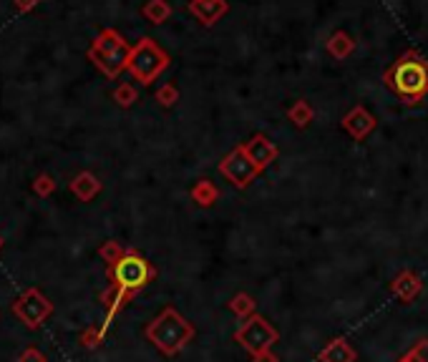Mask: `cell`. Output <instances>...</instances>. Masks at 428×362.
<instances>
[{
    "label": "cell",
    "instance_id": "obj_1",
    "mask_svg": "<svg viewBox=\"0 0 428 362\" xmlns=\"http://www.w3.org/2000/svg\"><path fill=\"white\" fill-rule=\"evenodd\" d=\"M194 335H197L194 324H191L187 317L179 315L174 307L161 310L152 322H149V327H146V340L166 357L179 355V352L194 340Z\"/></svg>",
    "mask_w": 428,
    "mask_h": 362
},
{
    "label": "cell",
    "instance_id": "obj_2",
    "mask_svg": "<svg viewBox=\"0 0 428 362\" xmlns=\"http://www.w3.org/2000/svg\"><path fill=\"white\" fill-rule=\"evenodd\" d=\"M386 83L403 101L415 104L428 93V63L415 51H409L390 66V71L386 73Z\"/></svg>",
    "mask_w": 428,
    "mask_h": 362
},
{
    "label": "cell",
    "instance_id": "obj_3",
    "mask_svg": "<svg viewBox=\"0 0 428 362\" xmlns=\"http://www.w3.org/2000/svg\"><path fill=\"white\" fill-rule=\"evenodd\" d=\"M154 277H157V270L152 267V262H146L136 252H126L124 257L111 267V282L121 290L132 292V295L146 287Z\"/></svg>",
    "mask_w": 428,
    "mask_h": 362
},
{
    "label": "cell",
    "instance_id": "obj_4",
    "mask_svg": "<svg viewBox=\"0 0 428 362\" xmlns=\"http://www.w3.org/2000/svg\"><path fill=\"white\" fill-rule=\"evenodd\" d=\"M280 340V332L275 329V324L262 315H252L250 320H244L239 324V329L235 332V343H239V347L247 349L252 357L260 352L272 349V345Z\"/></svg>",
    "mask_w": 428,
    "mask_h": 362
},
{
    "label": "cell",
    "instance_id": "obj_5",
    "mask_svg": "<svg viewBox=\"0 0 428 362\" xmlns=\"http://www.w3.org/2000/svg\"><path fill=\"white\" fill-rule=\"evenodd\" d=\"M219 172L227 181L237 186V189H244V186L250 184L252 179L260 174L255 164L250 161V156L244 154V146H237L235 151H230L227 156L222 158V164H219Z\"/></svg>",
    "mask_w": 428,
    "mask_h": 362
},
{
    "label": "cell",
    "instance_id": "obj_6",
    "mask_svg": "<svg viewBox=\"0 0 428 362\" xmlns=\"http://www.w3.org/2000/svg\"><path fill=\"white\" fill-rule=\"evenodd\" d=\"M53 304L48 302L46 297H40L38 290H28L26 295L20 297L15 304V315L28 324V327H38L48 315H51Z\"/></svg>",
    "mask_w": 428,
    "mask_h": 362
},
{
    "label": "cell",
    "instance_id": "obj_7",
    "mask_svg": "<svg viewBox=\"0 0 428 362\" xmlns=\"http://www.w3.org/2000/svg\"><path fill=\"white\" fill-rule=\"evenodd\" d=\"M164 66H166V56L164 53H159L152 43H144V46L134 53V58H132V71L136 73V79H141L144 83H149Z\"/></svg>",
    "mask_w": 428,
    "mask_h": 362
},
{
    "label": "cell",
    "instance_id": "obj_8",
    "mask_svg": "<svg viewBox=\"0 0 428 362\" xmlns=\"http://www.w3.org/2000/svg\"><path fill=\"white\" fill-rule=\"evenodd\" d=\"M244 154L250 156V161L252 164L262 172V169H267V166L275 161V156H277V146L272 144L270 138L267 136H262V133H257V136H252L247 144H244Z\"/></svg>",
    "mask_w": 428,
    "mask_h": 362
},
{
    "label": "cell",
    "instance_id": "obj_9",
    "mask_svg": "<svg viewBox=\"0 0 428 362\" xmlns=\"http://www.w3.org/2000/svg\"><path fill=\"white\" fill-rule=\"evenodd\" d=\"M423 290V282H421V277L415 274V272L406 270L401 272V274L395 277L393 282H390V292H393L401 302H413L415 297L421 295Z\"/></svg>",
    "mask_w": 428,
    "mask_h": 362
},
{
    "label": "cell",
    "instance_id": "obj_10",
    "mask_svg": "<svg viewBox=\"0 0 428 362\" xmlns=\"http://www.w3.org/2000/svg\"><path fill=\"white\" fill-rule=\"evenodd\" d=\"M317 360L320 362H356L358 352L345 337H335L333 343L325 345V349L317 355Z\"/></svg>",
    "mask_w": 428,
    "mask_h": 362
},
{
    "label": "cell",
    "instance_id": "obj_11",
    "mask_svg": "<svg viewBox=\"0 0 428 362\" xmlns=\"http://www.w3.org/2000/svg\"><path fill=\"white\" fill-rule=\"evenodd\" d=\"M342 126H345V129H348V131L358 138V141H360V138H365V133L373 131L376 119H373V116H370L365 108H356V111H350L348 116H345Z\"/></svg>",
    "mask_w": 428,
    "mask_h": 362
},
{
    "label": "cell",
    "instance_id": "obj_12",
    "mask_svg": "<svg viewBox=\"0 0 428 362\" xmlns=\"http://www.w3.org/2000/svg\"><path fill=\"white\" fill-rule=\"evenodd\" d=\"M230 312L244 322V320H250L252 315H257V302L247 295V292H237V295L230 299Z\"/></svg>",
    "mask_w": 428,
    "mask_h": 362
},
{
    "label": "cell",
    "instance_id": "obj_13",
    "mask_svg": "<svg viewBox=\"0 0 428 362\" xmlns=\"http://www.w3.org/2000/svg\"><path fill=\"white\" fill-rule=\"evenodd\" d=\"M217 186L212 184V181H199L197 186H194V189H191V199H194V201H197L199 206H212L214 204V201H217Z\"/></svg>",
    "mask_w": 428,
    "mask_h": 362
},
{
    "label": "cell",
    "instance_id": "obj_14",
    "mask_svg": "<svg viewBox=\"0 0 428 362\" xmlns=\"http://www.w3.org/2000/svg\"><path fill=\"white\" fill-rule=\"evenodd\" d=\"M73 191H76V194H79L81 199H91L93 194L99 191V181H96V179L91 176V174H84V176H81L79 181L73 184Z\"/></svg>",
    "mask_w": 428,
    "mask_h": 362
},
{
    "label": "cell",
    "instance_id": "obj_15",
    "mask_svg": "<svg viewBox=\"0 0 428 362\" xmlns=\"http://www.w3.org/2000/svg\"><path fill=\"white\" fill-rule=\"evenodd\" d=\"M124 254H126V252L121 249V244H119V242H106L104 247H101V257H104L106 264H111V267H113L116 262H119V259L124 257Z\"/></svg>",
    "mask_w": 428,
    "mask_h": 362
},
{
    "label": "cell",
    "instance_id": "obj_16",
    "mask_svg": "<svg viewBox=\"0 0 428 362\" xmlns=\"http://www.w3.org/2000/svg\"><path fill=\"white\" fill-rule=\"evenodd\" d=\"M290 119L295 121L297 126H308L310 124V119H312V111H310L308 106L300 101V104H295L290 108Z\"/></svg>",
    "mask_w": 428,
    "mask_h": 362
},
{
    "label": "cell",
    "instance_id": "obj_17",
    "mask_svg": "<svg viewBox=\"0 0 428 362\" xmlns=\"http://www.w3.org/2000/svg\"><path fill=\"white\" fill-rule=\"evenodd\" d=\"M104 335H106V329L101 327V329H88L84 337H81V343L86 345V347H99L101 345V340H104Z\"/></svg>",
    "mask_w": 428,
    "mask_h": 362
},
{
    "label": "cell",
    "instance_id": "obj_18",
    "mask_svg": "<svg viewBox=\"0 0 428 362\" xmlns=\"http://www.w3.org/2000/svg\"><path fill=\"white\" fill-rule=\"evenodd\" d=\"M18 362H46V357L40 355L38 349H26L23 355H20V360Z\"/></svg>",
    "mask_w": 428,
    "mask_h": 362
},
{
    "label": "cell",
    "instance_id": "obj_19",
    "mask_svg": "<svg viewBox=\"0 0 428 362\" xmlns=\"http://www.w3.org/2000/svg\"><path fill=\"white\" fill-rule=\"evenodd\" d=\"M252 362H280V357H277L272 349H267V352H260V355L252 357Z\"/></svg>",
    "mask_w": 428,
    "mask_h": 362
},
{
    "label": "cell",
    "instance_id": "obj_20",
    "mask_svg": "<svg viewBox=\"0 0 428 362\" xmlns=\"http://www.w3.org/2000/svg\"><path fill=\"white\" fill-rule=\"evenodd\" d=\"M159 99H161L164 106H171L174 99H177V93H174V88H164V91H159Z\"/></svg>",
    "mask_w": 428,
    "mask_h": 362
},
{
    "label": "cell",
    "instance_id": "obj_21",
    "mask_svg": "<svg viewBox=\"0 0 428 362\" xmlns=\"http://www.w3.org/2000/svg\"><path fill=\"white\" fill-rule=\"evenodd\" d=\"M119 101L124 106L132 104V101H134V91H132V88H121V91H119Z\"/></svg>",
    "mask_w": 428,
    "mask_h": 362
}]
</instances>
